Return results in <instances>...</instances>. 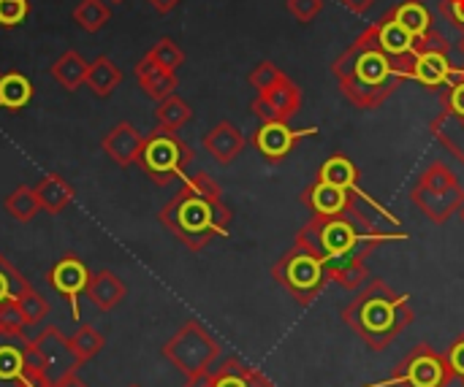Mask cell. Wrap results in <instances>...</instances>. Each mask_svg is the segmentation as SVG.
I'll return each instance as SVG.
<instances>
[{"instance_id": "1", "label": "cell", "mask_w": 464, "mask_h": 387, "mask_svg": "<svg viewBox=\"0 0 464 387\" xmlns=\"http://www.w3.org/2000/svg\"><path fill=\"white\" fill-rule=\"evenodd\" d=\"M408 233H392L367 220L362 209L337 217H313L299 233L296 244L318 255L326 266L329 282L345 290H359L367 279V258L392 241H408Z\"/></svg>"}, {"instance_id": "2", "label": "cell", "mask_w": 464, "mask_h": 387, "mask_svg": "<svg viewBox=\"0 0 464 387\" xmlns=\"http://www.w3.org/2000/svg\"><path fill=\"white\" fill-rule=\"evenodd\" d=\"M332 73L345 100L364 111L383 106L402 81H411L405 65L381 49L370 27L332 62Z\"/></svg>"}, {"instance_id": "3", "label": "cell", "mask_w": 464, "mask_h": 387, "mask_svg": "<svg viewBox=\"0 0 464 387\" xmlns=\"http://www.w3.org/2000/svg\"><path fill=\"white\" fill-rule=\"evenodd\" d=\"M158 220L188 250L201 252L212 239L228 233L231 209L223 203V190L209 174H193L160 209Z\"/></svg>"}, {"instance_id": "4", "label": "cell", "mask_w": 464, "mask_h": 387, "mask_svg": "<svg viewBox=\"0 0 464 387\" xmlns=\"http://www.w3.org/2000/svg\"><path fill=\"white\" fill-rule=\"evenodd\" d=\"M343 320L372 353H381L413 326L416 315L408 296L397 293L383 279H372L351 304H345Z\"/></svg>"}, {"instance_id": "5", "label": "cell", "mask_w": 464, "mask_h": 387, "mask_svg": "<svg viewBox=\"0 0 464 387\" xmlns=\"http://www.w3.org/2000/svg\"><path fill=\"white\" fill-rule=\"evenodd\" d=\"M190 163H193V149L177 136V130L158 125L150 136H144V144L139 152V168L158 187H166L174 179H182Z\"/></svg>"}, {"instance_id": "6", "label": "cell", "mask_w": 464, "mask_h": 387, "mask_svg": "<svg viewBox=\"0 0 464 387\" xmlns=\"http://www.w3.org/2000/svg\"><path fill=\"white\" fill-rule=\"evenodd\" d=\"M272 277L299 307H310L329 285L324 260L299 244L272 266Z\"/></svg>"}, {"instance_id": "7", "label": "cell", "mask_w": 464, "mask_h": 387, "mask_svg": "<svg viewBox=\"0 0 464 387\" xmlns=\"http://www.w3.org/2000/svg\"><path fill=\"white\" fill-rule=\"evenodd\" d=\"M163 358L190 380L215 366L220 358V342L198 320H190L163 345Z\"/></svg>"}, {"instance_id": "8", "label": "cell", "mask_w": 464, "mask_h": 387, "mask_svg": "<svg viewBox=\"0 0 464 387\" xmlns=\"http://www.w3.org/2000/svg\"><path fill=\"white\" fill-rule=\"evenodd\" d=\"M451 382H454V377H451V369H449L443 353H438L432 345L421 342L397 363V369L386 385L449 387Z\"/></svg>"}, {"instance_id": "9", "label": "cell", "mask_w": 464, "mask_h": 387, "mask_svg": "<svg viewBox=\"0 0 464 387\" xmlns=\"http://www.w3.org/2000/svg\"><path fill=\"white\" fill-rule=\"evenodd\" d=\"M30 361L44 369V374L49 377L52 387L60 385L63 380L73 377L82 366V361L76 358L71 339L63 336L54 326L44 328L35 339H30V350H27Z\"/></svg>"}, {"instance_id": "10", "label": "cell", "mask_w": 464, "mask_h": 387, "mask_svg": "<svg viewBox=\"0 0 464 387\" xmlns=\"http://www.w3.org/2000/svg\"><path fill=\"white\" fill-rule=\"evenodd\" d=\"M454 62H451V46L449 41L432 30L424 38L416 41V52H413V81H419L421 87H427L430 92H443V87L449 84L451 73H454Z\"/></svg>"}, {"instance_id": "11", "label": "cell", "mask_w": 464, "mask_h": 387, "mask_svg": "<svg viewBox=\"0 0 464 387\" xmlns=\"http://www.w3.org/2000/svg\"><path fill=\"white\" fill-rule=\"evenodd\" d=\"M315 133H318L315 127H291L288 122H261V127L253 133L250 141L266 163L277 165L291 152H296L304 138H310Z\"/></svg>"}, {"instance_id": "12", "label": "cell", "mask_w": 464, "mask_h": 387, "mask_svg": "<svg viewBox=\"0 0 464 387\" xmlns=\"http://www.w3.org/2000/svg\"><path fill=\"white\" fill-rule=\"evenodd\" d=\"M90 269L79 255H63L49 271H46V285L71 304V317L79 320V298L87 293L90 285Z\"/></svg>"}, {"instance_id": "13", "label": "cell", "mask_w": 464, "mask_h": 387, "mask_svg": "<svg viewBox=\"0 0 464 387\" xmlns=\"http://www.w3.org/2000/svg\"><path fill=\"white\" fill-rule=\"evenodd\" d=\"M302 109V87L291 81V76H283L277 84L258 92L253 100V114L261 122H288Z\"/></svg>"}, {"instance_id": "14", "label": "cell", "mask_w": 464, "mask_h": 387, "mask_svg": "<svg viewBox=\"0 0 464 387\" xmlns=\"http://www.w3.org/2000/svg\"><path fill=\"white\" fill-rule=\"evenodd\" d=\"M411 201L413 206L435 225H446L454 214H459L464 206V187H424L416 182V187L411 190Z\"/></svg>"}, {"instance_id": "15", "label": "cell", "mask_w": 464, "mask_h": 387, "mask_svg": "<svg viewBox=\"0 0 464 387\" xmlns=\"http://www.w3.org/2000/svg\"><path fill=\"white\" fill-rule=\"evenodd\" d=\"M302 203L310 209L313 217H337V214H348V212H356L359 209V198L345 190V187H337L321 176H315L304 193H302Z\"/></svg>"}, {"instance_id": "16", "label": "cell", "mask_w": 464, "mask_h": 387, "mask_svg": "<svg viewBox=\"0 0 464 387\" xmlns=\"http://www.w3.org/2000/svg\"><path fill=\"white\" fill-rule=\"evenodd\" d=\"M370 33L375 35V41L381 43V49L386 54H392L394 60H400L405 65L408 76L413 79V52H416V41L419 38L408 27H402L400 19L392 11H386L381 16V22L370 24Z\"/></svg>"}, {"instance_id": "17", "label": "cell", "mask_w": 464, "mask_h": 387, "mask_svg": "<svg viewBox=\"0 0 464 387\" xmlns=\"http://www.w3.org/2000/svg\"><path fill=\"white\" fill-rule=\"evenodd\" d=\"M188 387H275L258 369L242 363L239 358H226L218 369L190 377Z\"/></svg>"}, {"instance_id": "18", "label": "cell", "mask_w": 464, "mask_h": 387, "mask_svg": "<svg viewBox=\"0 0 464 387\" xmlns=\"http://www.w3.org/2000/svg\"><path fill=\"white\" fill-rule=\"evenodd\" d=\"M315 176H321V179H326V182H332V184H337V187H345V190H351L359 201H367L372 209H378L389 222H400L389 209H383L378 201H372L364 190H362V171H359V165L351 160V157H345V155H332L321 168H318V174Z\"/></svg>"}, {"instance_id": "19", "label": "cell", "mask_w": 464, "mask_h": 387, "mask_svg": "<svg viewBox=\"0 0 464 387\" xmlns=\"http://www.w3.org/2000/svg\"><path fill=\"white\" fill-rule=\"evenodd\" d=\"M27 347L30 339L24 334L0 331V387H24L30 369Z\"/></svg>"}, {"instance_id": "20", "label": "cell", "mask_w": 464, "mask_h": 387, "mask_svg": "<svg viewBox=\"0 0 464 387\" xmlns=\"http://www.w3.org/2000/svg\"><path fill=\"white\" fill-rule=\"evenodd\" d=\"M245 144H247L245 133H242L234 122H228V119L218 122V125L204 136V149H207L218 163H223V165L234 163V160L245 152Z\"/></svg>"}, {"instance_id": "21", "label": "cell", "mask_w": 464, "mask_h": 387, "mask_svg": "<svg viewBox=\"0 0 464 387\" xmlns=\"http://www.w3.org/2000/svg\"><path fill=\"white\" fill-rule=\"evenodd\" d=\"M141 144H144V136H141L130 122L114 125V127L103 136V141H101L103 152H106L117 165H133V163H139Z\"/></svg>"}, {"instance_id": "22", "label": "cell", "mask_w": 464, "mask_h": 387, "mask_svg": "<svg viewBox=\"0 0 464 387\" xmlns=\"http://www.w3.org/2000/svg\"><path fill=\"white\" fill-rule=\"evenodd\" d=\"M136 79H139L144 95H150V98L158 100V103L166 100L169 95H174V90H177V84H179L174 71H166V68L155 65L147 54H144V60L136 65Z\"/></svg>"}, {"instance_id": "23", "label": "cell", "mask_w": 464, "mask_h": 387, "mask_svg": "<svg viewBox=\"0 0 464 387\" xmlns=\"http://www.w3.org/2000/svg\"><path fill=\"white\" fill-rule=\"evenodd\" d=\"M430 130H432L435 141L464 165V114H451V111L440 109V114L432 119Z\"/></svg>"}, {"instance_id": "24", "label": "cell", "mask_w": 464, "mask_h": 387, "mask_svg": "<svg viewBox=\"0 0 464 387\" xmlns=\"http://www.w3.org/2000/svg\"><path fill=\"white\" fill-rule=\"evenodd\" d=\"M101 312H111L125 298V285L114 271H95L84 293Z\"/></svg>"}, {"instance_id": "25", "label": "cell", "mask_w": 464, "mask_h": 387, "mask_svg": "<svg viewBox=\"0 0 464 387\" xmlns=\"http://www.w3.org/2000/svg\"><path fill=\"white\" fill-rule=\"evenodd\" d=\"M35 195L41 201V209H46L49 214H60L73 203V187L60 174H46L35 184Z\"/></svg>"}, {"instance_id": "26", "label": "cell", "mask_w": 464, "mask_h": 387, "mask_svg": "<svg viewBox=\"0 0 464 387\" xmlns=\"http://www.w3.org/2000/svg\"><path fill=\"white\" fill-rule=\"evenodd\" d=\"M87 71H90V62L76 52V49H68L63 52V57L54 60L52 65V76L60 87H65L68 92L79 90L84 81H87Z\"/></svg>"}, {"instance_id": "27", "label": "cell", "mask_w": 464, "mask_h": 387, "mask_svg": "<svg viewBox=\"0 0 464 387\" xmlns=\"http://www.w3.org/2000/svg\"><path fill=\"white\" fill-rule=\"evenodd\" d=\"M33 100V84L24 73L8 71L0 76V109L16 114Z\"/></svg>"}, {"instance_id": "28", "label": "cell", "mask_w": 464, "mask_h": 387, "mask_svg": "<svg viewBox=\"0 0 464 387\" xmlns=\"http://www.w3.org/2000/svg\"><path fill=\"white\" fill-rule=\"evenodd\" d=\"M122 81V71L114 65V60H109L106 54L95 57L90 62V71H87V87L98 95V98H109Z\"/></svg>"}, {"instance_id": "29", "label": "cell", "mask_w": 464, "mask_h": 387, "mask_svg": "<svg viewBox=\"0 0 464 387\" xmlns=\"http://www.w3.org/2000/svg\"><path fill=\"white\" fill-rule=\"evenodd\" d=\"M392 14L400 19L402 27H408L416 38H424L427 33L435 30V22H432V14L427 11V5L421 0H408V3H400L392 8Z\"/></svg>"}, {"instance_id": "30", "label": "cell", "mask_w": 464, "mask_h": 387, "mask_svg": "<svg viewBox=\"0 0 464 387\" xmlns=\"http://www.w3.org/2000/svg\"><path fill=\"white\" fill-rule=\"evenodd\" d=\"M155 117H158V125H160V127L179 130V127H185V125L193 119V109H190V103L182 100L179 95H169L166 100L158 103Z\"/></svg>"}, {"instance_id": "31", "label": "cell", "mask_w": 464, "mask_h": 387, "mask_svg": "<svg viewBox=\"0 0 464 387\" xmlns=\"http://www.w3.org/2000/svg\"><path fill=\"white\" fill-rule=\"evenodd\" d=\"M5 212L16 220V222H30L38 212H41V201L35 195V187L19 184L8 198H5Z\"/></svg>"}, {"instance_id": "32", "label": "cell", "mask_w": 464, "mask_h": 387, "mask_svg": "<svg viewBox=\"0 0 464 387\" xmlns=\"http://www.w3.org/2000/svg\"><path fill=\"white\" fill-rule=\"evenodd\" d=\"M111 19V8L103 0H79L73 8V22L84 33H98Z\"/></svg>"}, {"instance_id": "33", "label": "cell", "mask_w": 464, "mask_h": 387, "mask_svg": "<svg viewBox=\"0 0 464 387\" xmlns=\"http://www.w3.org/2000/svg\"><path fill=\"white\" fill-rule=\"evenodd\" d=\"M30 288V282L11 266V260L0 252V307L19 301V296Z\"/></svg>"}, {"instance_id": "34", "label": "cell", "mask_w": 464, "mask_h": 387, "mask_svg": "<svg viewBox=\"0 0 464 387\" xmlns=\"http://www.w3.org/2000/svg\"><path fill=\"white\" fill-rule=\"evenodd\" d=\"M68 339H71V347H73V353H76V358L82 363L92 361L103 350V336L92 326H79Z\"/></svg>"}, {"instance_id": "35", "label": "cell", "mask_w": 464, "mask_h": 387, "mask_svg": "<svg viewBox=\"0 0 464 387\" xmlns=\"http://www.w3.org/2000/svg\"><path fill=\"white\" fill-rule=\"evenodd\" d=\"M147 57H150L155 65H160V68H166V71H174V73H177V68L185 62V52H182L171 38H160V41L147 52Z\"/></svg>"}, {"instance_id": "36", "label": "cell", "mask_w": 464, "mask_h": 387, "mask_svg": "<svg viewBox=\"0 0 464 387\" xmlns=\"http://www.w3.org/2000/svg\"><path fill=\"white\" fill-rule=\"evenodd\" d=\"M19 312H22V317L27 320V326H35V323H41L49 312H52V304L38 293V290H33V288H27L22 296H19Z\"/></svg>"}, {"instance_id": "37", "label": "cell", "mask_w": 464, "mask_h": 387, "mask_svg": "<svg viewBox=\"0 0 464 387\" xmlns=\"http://www.w3.org/2000/svg\"><path fill=\"white\" fill-rule=\"evenodd\" d=\"M440 106H443V111L464 114V68H454L449 84L443 87Z\"/></svg>"}, {"instance_id": "38", "label": "cell", "mask_w": 464, "mask_h": 387, "mask_svg": "<svg viewBox=\"0 0 464 387\" xmlns=\"http://www.w3.org/2000/svg\"><path fill=\"white\" fill-rule=\"evenodd\" d=\"M419 184H424V187H454V184H459V179L446 163H432L421 171Z\"/></svg>"}, {"instance_id": "39", "label": "cell", "mask_w": 464, "mask_h": 387, "mask_svg": "<svg viewBox=\"0 0 464 387\" xmlns=\"http://www.w3.org/2000/svg\"><path fill=\"white\" fill-rule=\"evenodd\" d=\"M283 76H285V73H283L280 65H275L272 60H264V62H258V65L253 68V73H250L247 79H250V87H256L258 92H264L266 87L277 84Z\"/></svg>"}, {"instance_id": "40", "label": "cell", "mask_w": 464, "mask_h": 387, "mask_svg": "<svg viewBox=\"0 0 464 387\" xmlns=\"http://www.w3.org/2000/svg\"><path fill=\"white\" fill-rule=\"evenodd\" d=\"M30 0H0V27H16L27 19Z\"/></svg>"}, {"instance_id": "41", "label": "cell", "mask_w": 464, "mask_h": 387, "mask_svg": "<svg viewBox=\"0 0 464 387\" xmlns=\"http://www.w3.org/2000/svg\"><path fill=\"white\" fill-rule=\"evenodd\" d=\"M443 358H446V363H449V369H451L454 382H459V385L464 387V334H459V336L446 347Z\"/></svg>"}, {"instance_id": "42", "label": "cell", "mask_w": 464, "mask_h": 387, "mask_svg": "<svg viewBox=\"0 0 464 387\" xmlns=\"http://www.w3.org/2000/svg\"><path fill=\"white\" fill-rule=\"evenodd\" d=\"M24 326H27V320L22 317L16 301L0 307V331H5V334H24Z\"/></svg>"}, {"instance_id": "43", "label": "cell", "mask_w": 464, "mask_h": 387, "mask_svg": "<svg viewBox=\"0 0 464 387\" xmlns=\"http://www.w3.org/2000/svg\"><path fill=\"white\" fill-rule=\"evenodd\" d=\"M285 5L296 22H313L324 11V0H288Z\"/></svg>"}, {"instance_id": "44", "label": "cell", "mask_w": 464, "mask_h": 387, "mask_svg": "<svg viewBox=\"0 0 464 387\" xmlns=\"http://www.w3.org/2000/svg\"><path fill=\"white\" fill-rule=\"evenodd\" d=\"M440 14L464 33V0H440Z\"/></svg>"}, {"instance_id": "45", "label": "cell", "mask_w": 464, "mask_h": 387, "mask_svg": "<svg viewBox=\"0 0 464 387\" xmlns=\"http://www.w3.org/2000/svg\"><path fill=\"white\" fill-rule=\"evenodd\" d=\"M348 11H353V14H367L378 0H340Z\"/></svg>"}, {"instance_id": "46", "label": "cell", "mask_w": 464, "mask_h": 387, "mask_svg": "<svg viewBox=\"0 0 464 387\" xmlns=\"http://www.w3.org/2000/svg\"><path fill=\"white\" fill-rule=\"evenodd\" d=\"M158 14H169V11H174L177 5H179V0H147Z\"/></svg>"}, {"instance_id": "47", "label": "cell", "mask_w": 464, "mask_h": 387, "mask_svg": "<svg viewBox=\"0 0 464 387\" xmlns=\"http://www.w3.org/2000/svg\"><path fill=\"white\" fill-rule=\"evenodd\" d=\"M54 387H87V385H84V382H82V380H79V377L73 374V377H68V380H63L60 385H54Z\"/></svg>"}, {"instance_id": "48", "label": "cell", "mask_w": 464, "mask_h": 387, "mask_svg": "<svg viewBox=\"0 0 464 387\" xmlns=\"http://www.w3.org/2000/svg\"><path fill=\"white\" fill-rule=\"evenodd\" d=\"M459 220H462V225H464V206L459 209Z\"/></svg>"}, {"instance_id": "49", "label": "cell", "mask_w": 464, "mask_h": 387, "mask_svg": "<svg viewBox=\"0 0 464 387\" xmlns=\"http://www.w3.org/2000/svg\"><path fill=\"white\" fill-rule=\"evenodd\" d=\"M111 3H122V0H111Z\"/></svg>"}, {"instance_id": "50", "label": "cell", "mask_w": 464, "mask_h": 387, "mask_svg": "<svg viewBox=\"0 0 464 387\" xmlns=\"http://www.w3.org/2000/svg\"><path fill=\"white\" fill-rule=\"evenodd\" d=\"M462 54H464V38H462Z\"/></svg>"}, {"instance_id": "51", "label": "cell", "mask_w": 464, "mask_h": 387, "mask_svg": "<svg viewBox=\"0 0 464 387\" xmlns=\"http://www.w3.org/2000/svg\"><path fill=\"white\" fill-rule=\"evenodd\" d=\"M130 387H139V385H130Z\"/></svg>"}, {"instance_id": "52", "label": "cell", "mask_w": 464, "mask_h": 387, "mask_svg": "<svg viewBox=\"0 0 464 387\" xmlns=\"http://www.w3.org/2000/svg\"><path fill=\"white\" fill-rule=\"evenodd\" d=\"M0 76H3V73H0Z\"/></svg>"}]
</instances>
